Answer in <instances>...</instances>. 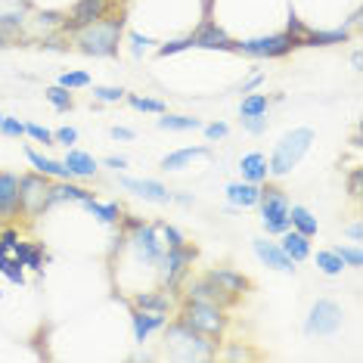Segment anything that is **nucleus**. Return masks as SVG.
I'll list each match as a JSON object with an SVG mask.
<instances>
[{"mask_svg":"<svg viewBox=\"0 0 363 363\" xmlns=\"http://www.w3.org/2000/svg\"><path fill=\"white\" fill-rule=\"evenodd\" d=\"M261 81H264V75H255V78H249V81H245V84H242V94H249V90H255V87L261 84Z\"/></svg>","mask_w":363,"mask_h":363,"instance_id":"51","label":"nucleus"},{"mask_svg":"<svg viewBox=\"0 0 363 363\" xmlns=\"http://www.w3.org/2000/svg\"><path fill=\"white\" fill-rule=\"evenodd\" d=\"M106 13H109V0H78L75 10L69 16V22H65V28L75 31L81 26H90V22L103 19Z\"/></svg>","mask_w":363,"mask_h":363,"instance_id":"14","label":"nucleus"},{"mask_svg":"<svg viewBox=\"0 0 363 363\" xmlns=\"http://www.w3.org/2000/svg\"><path fill=\"white\" fill-rule=\"evenodd\" d=\"M0 121H4V115H0Z\"/></svg>","mask_w":363,"mask_h":363,"instance_id":"54","label":"nucleus"},{"mask_svg":"<svg viewBox=\"0 0 363 363\" xmlns=\"http://www.w3.org/2000/svg\"><path fill=\"white\" fill-rule=\"evenodd\" d=\"M196 261V249H189V245H177V249H164L159 255V261H155V274H159V286L164 292H171V289L180 286V279L186 277L189 264Z\"/></svg>","mask_w":363,"mask_h":363,"instance_id":"5","label":"nucleus"},{"mask_svg":"<svg viewBox=\"0 0 363 363\" xmlns=\"http://www.w3.org/2000/svg\"><path fill=\"white\" fill-rule=\"evenodd\" d=\"M56 84L65 90H81V87H90V75L87 72H62Z\"/></svg>","mask_w":363,"mask_h":363,"instance_id":"36","label":"nucleus"},{"mask_svg":"<svg viewBox=\"0 0 363 363\" xmlns=\"http://www.w3.org/2000/svg\"><path fill=\"white\" fill-rule=\"evenodd\" d=\"M180 323H186L189 329H196V333L208 335V338H220L227 329V313L220 304H211V301H189L184 304V311H180Z\"/></svg>","mask_w":363,"mask_h":363,"instance_id":"4","label":"nucleus"},{"mask_svg":"<svg viewBox=\"0 0 363 363\" xmlns=\"http://www.w3.org/2000/svg\"><path fill=\"white\" fill-rule=\"evenodd\" d=\"M26 134L31 137V140H38V143H44V146H50V143H56L53 140V134L47 128H40V125H26Z\"/></svg>","mask_w":363,"mask_h":363,"instance_id":"42","label":"nucleus"},{"mask_svg":"<svg viewBox=\"0 0 363 363\" xmlns=\"http://www.w3.org/2000/svg\"><path fill=\"white\" fill-rule=\"evenodd\" d=\"M65 168L72 171V177H78V180H90L96 174V159L90 152H81V150H69V155H65Z\"/></svg>","mask_w":363,"mask_h":363,"instance_id":"21","label":"nucleus"},{"mask_svg":"<svg viewBox=\"0 0 363 363\" xmlns=\"http://www.w3.org/2000/svg\"><path fill=\"white\" fill-rule=\"evenodd\" d=\"M0 274L10 279L13 286H26V264L16 258V255L13 258L10 255H0Z\"/></svg>","mask_w":363,"mask_h":363,"instance_id":"31","label":"nucleus"},{"mask_svg":"<svg viewBox=\"0 0 363 363\" xmlns=\"http://www.w3.org/2000/svg\"><path fill=\"white\" fill-rule=\"evenodd\" d=\"M239 171H242V180H249V184H264L270 174L267 168V155L264 152H249L239 159Z\"/></svg>","mask_w":363,"mask_h":363,"instance_id":"19","label":"nucleus"},{"mask_svg":"<svg viewBox=\"0 0 363 363\" xmlns=\"http://www.w3.org/2000/svg\"><path fill=\"white\" fill-rule=\"evenodd\" d=\"M155 230H159L162 239H164V242H162L164 249H177V245H184V242H186L184 233H180L174 224H164V220H159V224H155Z\"/></svg>","mask_w":363,"mask_h":363,"instance_id":"35","label":"nucleus"},{"mask_svg":"<svg viewBox=\"0 0 363 363\" xmlns=\"http://www.w3.org/2000/svg\"><path fill=\"white\" fill-rule=\"evenodd\" d=\"M258 205H261V220H264V230L267 233H277L283 236L289 227V199L279 186H261V196H258Z\"/></svg>","mask_w":363,"mask_h":363,"instance_id":"6","label":"nucleus"},{"mask_svg":"<svg viewBox=\"0 0 363 363\" xmlns=\"http://www.w3.org/2000/svg\"><path fill=\"white\" fill-rule=\"evenodd\" d=\"M193 47V35H186V38H177V40H168V44H162L159 47V56H174L180 50H189Z\"/></svg>","mask_w":363,"mask_h":363,"instance_id":"39","label":"nucleus"},{"mask_svg":"<svg viewBox=\"0 0 363 363\" xmlns=\"http://www.w3.org/2000/svg\"><path fill=\"white\" fill-rule=\"evenodd\" d=\"M26 155H28V162L35 164L38 174L56 177V180H72V171L65 168L62 162H53V159H47V155H40V152H35V150H26Z\"/></svg>","mask_w":363,"mask_h":363,"instance_id":"23","label":"nucleus"},{"mask_svg":"<svg viewBox=\"0 0 363 363\" xmlns=\"http://www.w3.org/2000/svg\"><path fill=\"white\" fill-rule=\"evenodd\" d=\"M87 196L90 193L84 186H75L72 180H56V184H50V193H47V208L56 202H84Z\"/></svg>","mask_w":363,"mask_h":363,"instance_id":"20","label":"nucleus"},{"mask_svg":"<svg viewBox=\"0 0 363 363\" xmlns=\"http://www.w3.org/2000/svg\"><path fill=\"white\" fill-rule=\"evenodd\" d=\"M338 326H342V308L329 298L313 304L308 313V323H304L308 335H333V333H338Z\"/></svg>","mask_w":363,"mask_h":363,"instance_id":"9","label":"nucleus"},{"mask_svg":"<svg viewBox=\"0 0 363 363\" xmlns=\"http://www.w3.org/2000/svg\"><path fill=\"white\" fill-rule=\"evenodd\" d=\"M351 62H354V69H360V65H363V60H360V50H357V53H351Z\"/></svg>","mask_w":363,"mask_h":363,"instance_id":"53","label":"nucleus"},{"mask_svg":"<svg viewBox=\"0 0 363 363\" xmlns=\"http://www.w3.org/2000/svg\"><path fill=\"white\" fill-rule=\"evenodd\" d=\"M130 301H134V308H143V311H162V313L171 311V295L164 289H159V292H134Z\"/></svg>","mask_w":363,"mask_h":363,"instance_id":"26","label":"nucleus"},{"mask_svg":"<svg viewBox=\"0 0 363 363\" xmlns=\"http://www.w3.org/2000/svg\"><path fill=\"white\" fill-rule=\"evenodd\" d=\"M121 186H125L128 193L140 196V199H146V202H159V205H164V202L174 199V196L168 193V186L159 184V180H134V177H121Z\"/></svg>","mask_w":363,"mask_h":363,"instance_id":"17","label":"nucleus"},{"mask_svg":"<svg viewBox=\"0 0 363 363\" xmlns=\"http://www.w3.org/2000/svg\"><path fill=\"white\" fill-rule=\"evenodd\" d=\"M164 351H168V357L174 360H211L218 357V342L202 333H196V329H189L186 323H164Z\"/></svg>","mask_w":363,"mask_h":363,"instance_id":"1","label":"nucleus"},{"mask_svg":"<svg viewBox=\"0 0 363 363\" xmlns=\"http://www.w3.org/2000/svg\"><path fill=\"white\" fill-rule=\"evenodd\" d=\"M313 261H317V267L323 270L326 277H338V274H342V270H345V261L338 258V255H335L333 249H326V252H317V258H313Z\"/></svg>","mask_w":363,"mask_h":363,"instance_id":"33","label":"nucleus"},{"mask_svg":"<svg viewBox=\"0 0 363 363\" xmlns=\"http://www.w3.org/2000/svg\"><path fill=\"white\" fill-rule=\"evenodd\" d=\"M13 255L19 258L22 264H26L28 270H38V274H44V255H40V245H28V242H16Z\"/></svg>","mask_w":363,"mask_h":363,"instance_id":"29","label":"nucleus"},{"mask_svg":"<svg viewBox=\"0 0 363 363\" xmlns=\"http://www.w3.org/2000/svg\"><path fill=\"white\" fill-rule=\"evenodd\" d=\"M267 109H270L267 94H249L242 100V106H239V115L242 118H255V115H267Z\"/></svg>","mask_w":363,"mask_h":363,"instance_id":"32","label":"nucleus"},{"mask_svg":"<svg viewBox=\"0 0 363 363\" xmlns=\"http://www.w3.org/2000/svg\"><path fill=\"white\" fill-rule=\"evenodd\" d=\"M242 128L249 134H264L267 130V115H255V118H242Z\"/></svg>","mask_w":363,"mask_h":363,"instance_id":"43","label":"nucleus"},{"mask_svg":"<svg viewBox=\"0 0 363 363\" xmlns=\"http://www.w3.org/2000/svg\"><path fill=\"white\" fill-rule=\"evenodd\" d=\"M81 205H84V208L94 214V218H100L103 224H118V220H121V205H115V202L103 205V202H96L94 196H87V199L81 202Z\"/></svg>","mask_w":363,"mask_h":363,"instance_id":"28","label":"nucleus"},{"mask_svg":"<svg viewBox=\"0 0 363 363\" xmlns=\"http://www.w3.org/2000/svg\"><path fill=\"white\" fill-rule=\"evenodd\" d=\"M202 155H208L205 146H186V150H177V152H168L162 159V171H180L186 168L193 159H202Z\"/></svg>","mask_w":363,"mask_h":363,"instance_id":"25","label":"nucleus"},{"mask_svg":"<svg viewBox=\"0 0 363 363\" xmlns=\"http://www.w3.org/2000/svg\"><path fill=\"white\" fill-rule=\"evenodd\" d=\"M258 196H261V184H249V180H242V184H230L227 186V199L236 205V208H252V205H258Z\"/></svg>","mask_w":363,"mask_h":363,"instance_id":"22","label":"nucleus"},{"mask_svg":"<svg viewBox=\"0 0 363 363\" xmlns=\"http://www.w3.org/2000/svg\"><path fill=\"white\" fill-rule=\"evenodd\" d=\"M109 134H112L115 140H134V130H130V128H118V125L109 128Z\"/></svg>","mask_w":363,"mask_h":363,"instance_id":"48","label":"nucleus"},{"mask_svg":"<svg viewBox=\"0 0 363 363\" xmlns=\"http://www.w3.org/2000/svg\"><path fill=\"white\" fill-rule=\"evenodd\" d=\"M351 40V31L348 28H333V31H304L301 38V47H333V44H345Z\"/></svg>","mask_w":363,"mask_h":363,"instance_id":"24","label":"nucleus"},{"mask_svg":"<svg viewBox=\"0 0 363 363\" xmlns=\"http://www.w3.org/2000/svg\"><path fill=\"white\" fill-rule=\"evenodd\" d=\"M193 47H202V50H236V40L227 35L224 28H218L214 22H205V26L193 35Z\"/></svg>","mask_w":363,"mask_h":363,"instance_id":"13","label":"nucleus"},{"mask_svg":"<svg viewBox=\"0 0 363 363\" xmlns=\"http://www.w3.org/2000/svg\"><path fill=\"white\" fill-rule=\"evenodd\" d=\"M22 211L19 202V174L0 171V218H16Z\"/></svg>","mask_w":363,"mask_h":363,"instance_id":"16","label":"nucleus"},{"mask_svg":"<svg viewBox=\"0 0 363 363\" xmlns=\"http://www.w3.org/2000/svg\"><path fill=\"white\" fill-rule=\"evenodd\" d=\"M205 277H208L211 283H218V289H224V292H227L233 301L239 298V295H245V292L252 289L249 277H242L239 270H230V267H211Z\"/></svg>","mask_w":363,"mask_h":363,"instance_id":"11","label":"nucleus"},{"mask_svg":"<svg viewBox=\"0 0 363 363\" xmlns=\"http://www.w3.org/2000/svg\"><path fill=\"white\" fill-rule=\"evenodd\" d=\"M333 252L345 261V267H363V252H360V245H335Z\"/></svg>","mask_w":363,"mask_h":363,"instance_id":"37","label":"nucleus"},{"mask_svg":"<svg viewBox=\"0 0 363 363\" xmlns=\"http://www.w3.org/2000/svg\"><path fill=\"white\" fill-rule=\"evenodd\" d=\"M47 193H50V180L44 174L35 171V174L19 177V202L28 218H38L40 211H47Z\"/></svg>","mask_w":363,"mask_h":363,"instance_id":"8","label":"nucleus"},{"mask_svg":"<svg viewBox=\"0 0 363 363\" xmlns=\"http://www.w3.org/2000/svg\"><path fill=\"white\" fill-rule=\"evenodd\" d=\"M94 100L96 103H118V100H125V90L121 87H94Z\"/></svg>","mask_w":363,"mask_h":363,"instance_id":"40","label":"nucleus"},{"mask_svg":"<svg viewBox=\"0 0 363 363\" xmlns=\"http://www.w3.org/2000/svg\"><path fill=\"white\" fill-rule=\"evenodd\" d=\"M159 128L162 130H199L202 121L193 118V115H168V112H162Z\"/></svg>","mask_w":363,"mask_h":363,"instance_id":"30","label":"nucleus"},{"mask_svg":"<svg viewBox=\"0 0 363 363\" xmlns=\"http://www.w3.org/2000/svg\"><path fill=\"white\" fill-rule=\"evenodd\" d=\"M255 255H258L261 264L279 270V274H295V261L279 249V242H267V239H255Z\"/></svg>","mask_w":363,"mask_h":363,"instance_id":"12","label":"nucleus"},{"mask_svg":"<svg viewBox=\"0 0 363 363\" xmlns=\"http://www.w3.org/2000/svg\"><path fill=\"white\" fill-rule=\"evenodd\" d=\"M205 137H208V140H224V137H227V125H224V121L205 125Z\"/></svg>","mask_w":363,"mask_h":363,"instance_id":"45","label":"nucleus"},{"mask_svg":"<svg viewBox=\"0 0 363 363\" xmlns=\"http://www.w3.org/2000/svg\"><path fill=\"white\" fill-rule=\"evenodd\" d=\"M348 189H351V196H354V199H357V196H360V171H354V174H351V180H348Z\"/></svg>","mask_w":363,"mask_h":363,"instance_id":"50","label":"nucleus"},{"mask_svg":"<svg viewBox=\"0 0 363 363\" xmlns=\"http://www.w3.org/2000/svg\"><path fill=\"white\" fill-rule=\"evenodd\" d=\"M298 47L289 31L283 35H264V38H249V40H236V50L233 53H245L252 60H277V56H286Z\"/></svg>","mask_w":363,"mask_h":363,"instance_id":"7","label":"nucleus"},{"mask_svg":"<svg viewBox=\"0 0 363 363\" xmlns=\"http://www.w3.org/2000/svg\"><path fill=\"white\" fill-rule=\"evenodd\" d=\"M106 168L121 171V168H128V159H121V155H109V159H106Z\"/></svg>","mask_w":363,"mask_h":363,"instance_id":"49","label":"nucleus"},{"mask_svg":"<svg viewBox=\"0 0 363 363\" xmlns=\"http://www.w3.org/2000/svg\"><path fill=\"white\" fill-rule=\"evenodd\" d=\"M53 140H56V143H62V146H72V143L78 140V130H75V128H60V130L53 134Z\"/></svg>","mask_w":363,"mask_h":363,"instance_id":"44","label":"nucleus"},{"mask_svg":"<svg viewBox=\"0 0 363 363\" xmlns=\"http://www.w3.org/2000/svg\"><path fill=\"white\" fill-rule=\"evenodd\" d=\"M279 249H283L295 264L308 261L311 258V236H304V233H298V230L289 227L286 233H283V242H279Z\"/></svg>","mask_w":363,"mask_h":363,"instance_id":"18","label":"nucleus"},{"mask_svg":"<svg viewBox=\"0 0 363 363\" xmlns=\"http://www.w3.org/2000/svg\"><path fill=\"white\" fill-rule=\"evenodd\" d=\"M0 134L19 140V137H26V125H22L19 118H6V115H4V121H0Z\"/></svg>","mask_w":363,"mask_h":363,"instance_id":"41","label":"nucleus"},{"mask_svg":"<svg viewBox=\"0 0 363 363\" xmlns=\"http://www.w3.org/2000/svg\"><path fill=\"white\" fill-rule=\"evenodd\" d=\"M47 100H50V103H53L60 112H69L72 106H75V100H72V94H69V90H65V87H60V84L47 90Z\"/></svg>","mask_w":363,"mask_h":363,"instance_id":"38","label":"nucleus"},{"mask_svg":"<svg viewBox=\"0 0 363 363\" xmlns=\"http://www.w3.org/2000/svg\"><path fill=\"white\" fill-rule=\"evenodd\" d=\"M289 224H292V230H298V233H304V236H317V218L304 208V205H289Z\"/></svg>","mask_w":363,"mask_h":363,"instance_id":"27","label":"nucleus"},{"mask_svg":"<svg viewBox=\"0 0 363 363\" xmlns=\"http://www.w3.org/2000/svg\"><path fill=\"white\" fill-rule=\"evenodd\" d=\"M186 298L189 301H211V304H220V308L233 304V298H230L224 289H218V283H211L208 277H199V279H193V283H186Z\"/></svg>","mask_w":363,"mask_h":363,"instance_id":"15","label":"nucleus"},{"mask_svg":"<svg viewBox=\"0 0 363 363\" xmlns=\"http://www.w3.org/2000/svg\"><path fill=\"white\" fill-rule=\"evenodd\" d=\"M128 103H130V109H137V112H152V115H162V112H168V106H164L162 100H152V96H140V94H130V96H128Z\"/></svg>","mask_w":363,"mask_h":363,"instance_id":"34","label":"nucleus"},{"mask_svg":"<svg viewBox=\"0 0 363 363\" xmlns=\"http://www.w3.org/2000/svg\"><path fill=\"white\" fill-rule=\"evenodd\" d=\"M311 143H313V130H311V128H295V130H289V134L277 143V150H274V155H270V162H267L270 174H274V177L292 174L295 164H298V162L304 159V152L311 150Z\"/></svg>","mask_w":363,"mask_h":363,"instance_id":"3","label":"nucleus"},{"mask_svg":"<svg viewBox=\"0 0 363 363\" xmlns=\"http://www.w3.org/2000/svg\"><path fill=\"white\" fill-rule=\"evenodd\" d=\"M0 242L10 249V255H13V249H16V242H19V230H13V227H6L4 233H0Z\"/></svg>","mask_w":363,"mask_h":363,"instance_id":"47","label":"nucleus"},{"mask_svg":"<svg viewBox=\"0 0 363 363\" xmlns=\"http://www.w3.org/2000/svg\"><path fill=\"white\" fill-rule=\"evenodd\" d=\"M164 323H168V313H162V311H143V308L130 311V326H134V342L137 345L150 342V335L155 333V329H162Z\"/></svg>","mask_w":363,"mask_h":363,"instance_id":"10","label":"nucleus"},{"mask_svg":"<svg viewBox=\"0 0 363 363\" xmlns=\"http://www.w3.org/2000/svg\"><path fill=\"white\" fill-rule=\"evenodd\" d=\"M121 31H125V19H96L90 26H81L72 31L75 47L87 56H115L121 44Z\"/></svg>","mask_w":363,"mask_h":363,"instance_id":"2","label":"nucleus"},{"mask_svg":"<svg viewBox=\"0 0 363 363\" xmlns=\"http://www.w3.org/2000/svg\"><path fill=\"white\" fill-rule=\"evenodd\" d=\"M348 236L354 239V242H360V239H363V230H360V224H351V227H348Z\"/></svg>","mask_w":363,"mask_h":363,"instance_id":"52","label":"nucleus"},{"mask_svg":"<svg viewBox=\"0 0 363 363\" xmlns=\"http://www.w3.org/2000/svg\"><path fill=\"white\" fill-rule=\"evenodd\" d=\"M130 44H134V56H143V50L150 44H155V40L152 38H143V35H137V31H134V35H130Z\"/></svg>","mask_w":363,"mask_h":363,"instance_id":"46","label":"nucleus"}]
</instances>
